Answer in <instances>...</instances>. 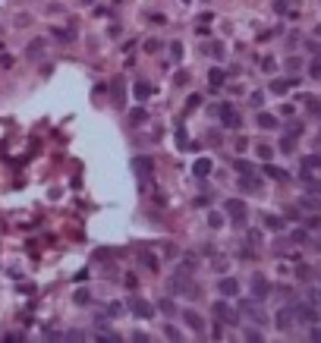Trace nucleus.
Instances as JSON below:
<instances>
[{
  "instance_id": "obj_1",
  "label": "nucleus",
  "mask_w": 321,
  "mask_h": 343,
  "mask_svg": "<svg viewBox=\"0 0 321 343\" xmlns=\"http://www.w3.org/2000/svg\"><path fill=\"white\" fill-rule=\"evenodd\" d=\"M129 312L136 315V318H151L158 312V305H151V302H145V299H132L129 302Z\"/></svg>"
},
{
  "instance_id": "obj_2",
  "label": "nucleus",
  "mask_w": 321,
  "mask_h": 343,
  "mask_svg": "<svg viewBox=\"0 0 321 343\" xmlns=\"http://www.w3.org/2000/svg\"><path fill=\"white\" fill-rule=\"evenodd\" d=\"M224 208H227V214H230V221H236V224L245 221V205L239 202V198H230V202H224Z\"/></svg>"
},
{
  "instance_id": "obj_3",
  "label": "nucleus",
  "mask_w": 321,
  "mask_h": 343,
  "mask_svg": "<svg viewBox=\"0 0 321 343\" xmlns=\"http://www.w3.org/2000/svg\"><path fill=\"white\" fill-rule=\"evenodd\" d=\"M217 290H220V296H236V293H239V280L224 277V280L217 283Z\"/></svg>"
},
{
  "instance_id": "obj_4",
  "label": "nucleus",
  "mask_w": 321,
  "mask_h": 343,
  "mask_svg": "<svg viewBox=\"0 0 321 343\" xmlns=\"http://www.w3.org/2000/svg\"><path fill=\"white\" fill-rule=\"evenodd\" d=\"M220 120H224V126H230V129H233V126H239V114L233 111L230 104H224V107H220Z\"/></svg>"
},
{
  "instance_id": "obj_5",
  "label": "nucleus",
  "mask_w": 321,
  "mask_h": 343,
  "mask_svg": "<svg viewBox=\"0 0 321 343\" xmlns=\"http://www.w3.org/2000/svg\"><path fill=\"white\" fill-rule=\"evenodd\" d=\"M132 170H136L139 176H148L151 170H155V164H151V157H132Z\"/></svg>"
},
{
  "instance_id": "obj_6",
  "label": "nucleus",
  "mask_w": 321,
  "mask_h": 343,
  "mask_svg": "<svg viewBox=\"0 0 321 343\" xmlns=\"http://www.w3.org/2000/svg\"><path fill=\"white\" fill-rule=\"evenodd\" d=\"M211 309H214V315H217L220 321H230V324L236 321V312H233V309H227V302H214Z\"/></svg>"
},
{
  "instance_id": "obj_7",
  "label": "nucleus",
  "mask_w": 321,
  "mask_h": 343,
  "mask_svg": "<svg viewBox=\"0 0 321 343\" xmlns=\"http://www.w3.org/2000/svg\"><path fill=\"white\" fill-rule=\"evenodd\" d=\"M183 318H186V324H189V328H192V331H205V321H202V315L199 312H192V309H189V312H183Z\"/></svg>"
},
{
  "instance_id": "obj_8",
  "label": "nucleus",
  "mask_w": 321,
  "mask_h": 343,
  "mask_svg": "<svg viewBox=\"0 0 321 343\" xmlns=\"http://www.w3.org/2000/svg\"><path fill=\"white\" fill-rule=\"evenodd\" d=\"M192 173H195L199 179H205L208 173H211V161H208V157H199L195 164H192Z\"/></svg>"
},
{
  "instance_id": "obj_9",
  "label": "nucleus",
  "mask_w": 321,
  "mask_h": 343,
  "mask_svg": "<svg viewBox=\"0 0 321 343\" xmlns=\"http://www.w3.org/2000/svg\"><path fill=\"white\" fill-rule=\"evenodd\" d=\"M239 186H242V192H255V189H258L255 173H252V170H245V173H242V179H239Z\"/></svg>"
},
{
  "instance_id": "obj_10",
  "label": "nucleus",
  "mask_w": 321,
  "mask_h": 343,
  "mask_svg": "<svg viewBox=\"0 0 321 343\" xmlns=\"http://www.w3.org/2000/svg\"><path fill=\"white\" fill-rule=\"evenodd\" d=\"M151 95H155V88H151L148 82H136V98H139V101H148Z\"/></svg>"
},
{
  "instance_id": "obj_11",
  "label": "nucleus",
  "mask_w": 321,
  "mask_h": 343,
  "mask_svg": "<svg viewBox=\"0 0 321 343\" xmlns=\"http://www.w3.org/2000/svg\"><path fill=\"white\" fill-rule=\"evenodd\" d=\"M296 318H302V321H315V318H318V312H315V309H309V305H296Z\"/></svg>"
},
{
  "instance_id": "obj_12",
  "label": "nucleus",
  "mask_w": 321,
  "mask_h": 343,
  "mask_svg": "<svg viewBox=\"0 0 321 343\" xmlns=\"http://www.w3.org/2000/svg\"><path fill=\"white\" fill-rule=\"evenodd\" d=\"M277 324H280L283 331H287L290 324H293V312H290V309H280V312H277Z\"/></svg>"
},
{
  "instance_id": "obj_13",
  "label": "nucleus",
  "mask_w": 321,
  "mask_h": 343,
  "mask_svg": "<svg viewBox=\"0 0 321 343\" xmlns=\"http://www.w3.org/2000/svg\"><path fill=\"white\" fill-rule=\"evenodd\" d=\"M290 85H296V79H287V82H283V79H277V82H271V92H274V95H283Z\"/></svg>"
},
{
  "instance_id": "obj_14",
  "label": "nucleus",
  "mask_w": 321,
  "mask_h": 343,
  "mask_svg": "<svg viewBox=\"0 0 321 343\" xmlns=\"http://www.w3.org/2000/svg\"><path fill=\"white\" fill-rule=\"evenodd\" d=\"M252 290H255V296H264V293H268V280H264V277H252Z\"/></svg>"
},
{
  "instance_id": "obj_15",
  "label": "nucleus",
  "mask_w": 321,
  "mask_h": 343,
  "mask_svg": "<svg viewBox=\"0 0 321 343\" xmlns=\"http://www.w3.org/2000/svg\"><path fill=\"white\" fill-rule=\"evenodd\" d=\"M139 261L148 268V271H158V258L155 255H151V252H142V255H139Z\"/></svg>"
},
{
  "instance_id": "obj_16",
  "label": "nucleus",
  "mask_w": 321,
  "mask_h": 343,
  "mask_svg": "<svg viewBox=\"0 0 321 343\" xmlns=\"http://www.w3.org/2000/svg\"><path fill=\"white\" fill-rule=\"evenodd\" d=\"M264 173H268L271 179H290V176H287V170H280V167H274V164L264 167Z\"/></svg>"
},
{
  "instance_id": "obj_17",
  "label": "nucleus",
  "mask_w": 321,
  "mask_h": 343,
  "mask_svg": "<svg viewBox=\"0 0 321 343\" xmlns=\"http://www.w3.org/2000/svg\"><path fill=\"white\" fill-rule=\"evenodd\" d=\"M41 47H44V41H41V38H38V41H32V44H29V50H26V57H29V60H35L38 54H41Z\"/></svg>"
},
{
  "instance_id": "obj_18",
  "label": "nucleus",
  "mask_w": 321,
  "mask_h": 343,
  "mask_svg": "<svg viewBox=\"0 0 321 343\" xmlns=\"http://www.w3.org/2000/svg\"><path fill=\"white\" fill-rule=\"evenodd\" d=\"M258 126H264V129H274V126H277V117H271V114H258Z\"/></svg>"
},
{
  "instance_id": "obj_19",
  "label": "nucleus",
  "mask_w": 321,
  "mask_h": 343,
  "mask_svg": "<svg viewBox=\"0 0 321 343\" xmlns=\"http://www.w3.org/2000/svg\"><path fill=\"white\" fill-rule=\"evenodd\" d=\"M208 79H211V88H217V85H220V82H224L227 76H224V69H217V66H214L211 73H208Z\"/></svg>"
},
{
  "instance_id": "obj_20",
  "label": "nucleus",
  "mask_w": 321,
  "mask_h": 343,
  "mask_svg": "<svg viewBox=\"0 0 321 343\" xmlns=\"http://www.w3.org/2000/svg\"><path fill=\"white\" fill-rule=\"evenodd\" d=\"M264 227H271V230H280V227H283V221H280V218H274V214H264Z\"/></svg>"
},
{
  "instance_id": "obj_21",
  "label": "nucleus",
  "mask_w": 321,
  "mask_h": 343,
  "mask_svg": "<svg viewBox=\"0 0 321 343\" xmlns=\"http://www.w3.org/2000/svg\"><path fill=\"white\" fill-rule=\"evenodd\" d=\"M158 309H161L164 315H174V312H177V305L170 302V299H161V302H158Z\"/></svg>"
},
{
  "instance_id": "obj_22",
  "label": "nucleus",
  "mask_w": 321,
  "mask_h": 343,
  "mask_svg": "<svg viewBox=\"0 0 321 343\" xmlns=\"http://www.w3.org/2000/svg\"><path fill=\"white\" fill-rule=\"evenodd\" d=\"M72 299H76V305H85L91 296H88V290H76V296H72Z\"/></svg>"
},
{
  "instance_id": "obj_23",
  "label": "nucleus",
  "mask_w": 321,
  "mask_h": 343,
  "mask_svg": "<svg viewBox=\"0 0 321 343\" xmlns=\"http://www.w3.org/2000/svg\"><path fill=\"white\" fill-rule=\"evenodd\" d=\"M208 224H211V227H220V224H224V214L211 211V214H208Z\"/></svg>"
},
{
  "instance_id": "obj_24",
  "label": "nucleus",
  "mask_w": 321,
  "mask_h": 343,
  "mask_svg": "<svg viewBox=\"0 0 321 343\" xmlns=\"http://www.w3.org/2000/svg\"><path fill=\"white\" fill-rule=\"evenodd\" d=\"M164 337H167V340H180V331L174 328V324H167V328H164Z\"/></svg>"
},
{
  "instance_id": "obj_25",
  "label": "nucleus",
  "mask_w": 321,
  "mask_h": 343,
  "mask_svg": "<svg viewBox=\"0 0 321 343\" xmlns=\"http://www.w3.org/2000/svg\"><path fill=\"white\" fill-rule=\"evenodd\" d=\"M145 107H136V111H132V123H145Z\"/></svg>"
},
{
  "instance_id": "obj_26",
  "label": "nucleus",
  "mask_w": 321,
  "mask_h": 343,
  "mask_svg": "<svg viewBox=\"0 0 321 343\" xmlns=\"http://www.w3.org/2000/svg\"><path fill=\"white\" fill-rule=\"evenodd\" d=\"M170 54H174V60H180V57H183V44L174 41V44H170Z\"/></svg>"
},
{
  "instance_id": "obj_27",
  "label": "nucleus",
  "mask_w": 321,
  "mask_h": 343,
  "mask_svg": "<svg viewBox=\"0 0 321 343\" xmlns=\"http://www.w3.org/2000/svg\"><path fill=\"white\" fill-rule=\"evenodd\" d=\"M306 104H309V111H312V114H321V101H318V98H309Z\"/></svg>"
},
{
  "instance_id": "obj_28",
  "label": "nucleus",
  "mask_w": 321,
  "mask_h": 343,
  "mask_svg": "<svg viewBox=\"0 0 321 343\" xmlns=\"http://www.w3.org/2000/svg\"><path fill=\"white\" fill-rule=\"evenodd\" d=\"M199 104H202V95H192V98H189V101H186V107H189V111H195V107H199Z\"/></svg>"
},
{
  "instance_id": "obj_29",
  "label": "nucleus",
  "mask_w": 321,
  "mask_h": 343,
  "mask_svg": "<svg viewBox=\"0 0 321 343\" xmlns=\"http://www.w3.org/2000/svg\"><path fill=\"white\" fill-rule=\"evenodd\" d=\"M208 50H211V57H224V44H217V41L208 47Z\"/></svg>"
},
{
  "instance_id": "obj_30",
  "label": "nucleus",
  "mask_w": 321,
  "mask_h": 343,
  "mask_svg": "<svg viewBox=\"0 0 321 343\" xmlns=\"http://www.w3.org/2000/svg\"><path fill=\"white\" fill-rule=\"evenodd\" d=\"M309 73H312V79H321V60H315V63H312Z\"/></svg>"
},
{
  "instance_id": "obj_31",
  "label": "nucleus",
  "mask_w": 321,
  "mask_h": 343,
  "mask_svg": "<svg viewBox=\"0 0 321 343\" xmlns=\"http://www.w3.org/2000/svg\"><path fill=\"white\" fill-rule=\"evenodd\" d=\"M280 148H283V151H293V148H296V142H293V136H290V139H283V142H280Z\"/></svg>"
},
{
  "instance_id": "obj_32",
  "label": "nucleus",
  "mask_w": 321,
  "mask_h": 343,
  "mask_svg": "<svg viewBox=\"0 0 321 343\" xmlns=\"http://www.w3.org/2000/svg\"><path fill=\"white\" fill-rule=\"evenodd\" d=\"M245 340H252V343H258V340H261V334H258V331H245Z\"/></svg>"
},
{
  "instance_id": "obj_33",
  "label": "nucleus",
  "mask_w": 321,
  "mask_h": 343,
  "mask_svg": "<svg viewBox=\"0 0 321 343\" xmlns=\"http://www.w3.org/2000/svg\"><path fill=\"white\" fill-rule=\"evenodd\" d=\"M126 286H129V290H136V286H139V280H136V274H129V277H126Z\"/></svg>"
},
{
  "instance_id": "obj_34",
  "label": "nucleus",
  "mask_w": 321,
  "mask_h": 343,
  "mask_svg": "<svg viewBox=\"0 0 321 343\" xmlns=\"http://www.w3.org/2000/svg\"><path fill=\"white\" fill-rule=\"evenodd\" d=\"M258 154H261L264 161H268V157H271V148H268V145H258Z\"/></svg>"
},
{
  "instance_id": "obj_35",
  "label": "nucleus",
  "mask_w": 321,
  "mask_h": 343,
  "mask_svg": "<svg viewBox=\"0 0 321 343\" xmlns=\"http://www.w3.org/2000/svg\"><path fill=\"white\" fill-rule=\"evenodd\" d=\"M158 47H161V41H155V38L145 41V50H158Z\"/></svg>"
},
{
  "instance_id": "obj_36",
  "label": "nucleus",
  "mask_w": 321,
  "mask_h": 343,
  "mask_svg": "<svg viewBox=\"0 0 321 343\" xmlns=\"http://www.w3.org/2000/svg\"><path fill=\"white\" fill-rule=\"evenodd\" d=\"M306 164H309V167H321V157H309Z\"/></svg>"
},
{
  "instance_id": "obj_37",
  "label": "nucleus",
  "mask_w": 321,
  "mask_h": 343,
  "mask_svg": "<svg viewBox=\"0 0 321 343\" xmlns=\"http://www.w3.org/2000/svg\"><path fill=\"white\" fill-rule=\"evenodd\" d=\"M85 4H91V0H85Z\"/></svg>"
}]
</instances>
